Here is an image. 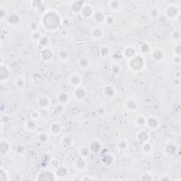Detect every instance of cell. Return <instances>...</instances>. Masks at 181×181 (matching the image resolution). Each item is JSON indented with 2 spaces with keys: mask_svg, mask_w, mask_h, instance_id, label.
Masks as SVG:
<instances>
[{
  "mask_svg": "<svg viewBox=\"0 0 181 181\" xmlns=\"http://www.w3.org/2000/svg\"><path fill=\"white\" fill-rule=\"evenodd\" d=\"M61 22L60 16L54 11L45 12L41 20L43 26L48 30H57L60 26Z\"/></svg>",
  "mask_w": 181,
  "mask_h": 181,
  "instance_id": "cell-1",
  "label": "cell"
},
{
  "mask_svg": "<svg viewBox=\"0 0 181 181\" xmlns=\"http://www.w3.org/2000/svg\"><path fill=\"white\" fill-rule=\"evenodd\" d=\"M128 65L131 70L138 72V71H141L144 68L145 60L142 56L136 55L133 58L129 59Z\"/></svg>",
  "mask_w": 181,
  "mask_h": 181,
  "instance_id": "cell-2",
  "label": "cell"
},
{
  "mask_svg": "<svg viewBox=\"0 0 181 181\" xmlns=\"http://www.w3.org/2000/svg\"><path fill=\"white\" fill-rule=\"evenodd\" d=\"M165 14L166 18H168V19H177L178 16L180 15V9L176 5H169L166 7L165 10Z\"/></svg>",
  "mask_w": 181,
  "mask_h": 181,
  "instance_id": "cell-3",
  "label": "cell"
},
{
  "mask_svg": "<svg viewBox=\"0 0 181 181\" xmlns=\"http://www.w3.org/2000/svg\"><path fill=\"white\" fill-rule=\"evenodd\" d=\"M36 179L40 181H52L56 180V176L50 170H45L39 173Z\"/></svg>",
  "mask_w": 181,
  "mask_h": 181,
  "instance_id": "cell-4",
  "label": "cell"
},
{
  "mask_svg": "<svg viewBox=\"0 0 181 181\" xmlns=\"http://www.w3.org/2000/svg\"><path fill=\"white\" fill-rule=\"evenodd\" d=\"M40 57L45 62H50L54 58V52L49 47L44 48L40 52Z\"/></svg>",
  "mask_w": 181,
  "mask_h": 181,
  "instance_id": "cell-5",
  "label": "cell"
},
{
  "mask_svg": "<svg viewBox=\"0 0 181 181\" xmlns=\"http://www.w3.org/2000/svg\"><path fill=\"white\" fill-rule=\"evenodd\" d=\"M177 152H178V147H177V146L175 143L170 141V142L167 143L164 146V153L166 156L172 157V156L176 155Z\"/></svg>",
  "mask_w": 181,
  "mask_h": 181,
  "instance_id": "cell-6",
  "label": "cell"
},
{
  "mask_svg": "<svg viewBox=\"0 0 181 181\" xmlns=\"http://www.w3.org/2000/svg\"><path fill=\"white\" fill-rule=\"evenodd\" d=\"M82 83V78L79 74L74 73L69 78V85L74 87H79Z\"/></svg>",
  "mask_w": 181,
  "mask_h": 181,
  "instance_id": "cell-7",
  "label": "cell"
},
{
  "mask_svg": "<svg viewBox=\"0 0 181 181\" xmlns=\"http://www.w3.org/2000/svg\"><path fill=\"white\" fill-rule=\"evenodd\" d=\"M50 105V100L46 96H40L37 99V106L40 109H48Z\"/></svg>",
  "mask_w": 181,
  "mask_h": 181,
  "instance_id": "cell-8",
  "label": "cell"
},
{
  "mask_svg": "<svg viewBox=\"0 0 181 181\" xmlns=\"http://www.w3.org/2000/svg\"><path fill=\"white\" fill-rule=\"evenodd\" d=\"M146 125L151 129H156L158 128L160 125V122L158 118L155 116H150L147 118Z\"/></svg>",
  "mask_w": 181,
  "mask_h": 181,
  "instance_id": "cell-9",
  "label": "cell"
},
{
  "mask_svg": "<svg viewBox=\"0 0 181 181\" xmlns=\"http://www.w3.org/2000/svg\"><path fill=\"white\" fill-rule=\"evenodd\" d=\"M122 55L123 57H125L127 59H130L137 55V50L134 47L129 45V46H127L124 49L122 52Z\"/></svg>",
  "mask_w": 181,
  "mask_h": 181,
  "instance_id": "cell-10",
  "label": "cell"
},
{
  "mask_svg": "<svg viewBox=\"0 0 181 181\" xmlns=\"http://www.w3.org/2000/svg\"><path fill=\"white\" fill-rule=\"evenodd\" d=\"M10 78V70L7 66L2 65L0 67V79L1 81H7Z\"/></svg>",
  "mask_w": 181,
  "mask_h": 181,
  "instance_id": "cell-11",
  "label": "cell"
},
{
  "mask_svg": "<svg viewBox=\"0 0 181 181\" xmlns=\"http://www.w3.org/2000/svg\"><path fill=\"white\" fill-rule=\"evenodd\" d=\"M149 140V134L148 132L145 130H141L138 132L137 135V141L140 144H143Z\"/></svg>",
  "mask_w": 181,
  "mask_h": 181,
  "instance_id": "cell-12",
  "label": "cell"
},
{
  "mask_svg": "<svg viewBox=\"0 0 181 181\" xmlns=\"http://www.w3.org/2000/svg\"><path fill=\"white\" fill-rule=\"evenodd\" d=\"M55 174L57 178H65L69 175V169L65 166L60 165L55 169Z\"/></svg>",
  "mask_w": 181,
  "mask_h": 181,
  "instance_id": "cell-13",
  "label": "cell"
},
{
  "mask_svg": "<svg viewBox=\"0 0 181 181\" xmlns=\"http://www.w3.org/2000/svg\"><path fill=\"white\" fill-rule=\"evenodd\" d=\"M73 96L77 100H83L86 98V90L84 89V88L81 87V86L77 87L75 90H74Z\"/></svg>",
  "mask_w": 181,
  "mask_h": 181,
  "instance_id": "cell-14",
  "label": "cell"
},
{
  "mask_svg": "<svg viewBox=\"0 0 181 181\" xmlns=\"http://www.w3.org/2000/svg\"><path fill=\"white\" fill-rule=\"evenodd\" d=\"M75 166L78 170L79 171H84L87 168V163H86V158L83 157H79L76 160L75 163Z\"/></svg>",
  "mask_w": 181,
  "mask_h": 181,
  "instance_id": "cell-15",
  "label": "cell"
},
{
  "mask_svg": "<svg viewBox=\"0 0 181 181\" xmlns=\"http://www.w3.org/2000/svg\"><path fill=\"white\" fill-rule=\"evenodd\" d=\"M80 13H81V16H83L84 18H88L94 15V11L93 7H92L91 6L89 5H86L85 4Z\"/></svg>",
  "mask_w": 181,
  "mask_h": 181,
  "instance_id": "cell-16",
  "label": "cell"
},
{
  "mask_svg": "<svg viewBox=\"0 0 181 181\" xmlns=\"http://www.w3.org/2000/svg\"><path fill=\"white\" fill-rule=\"evenodd\" d=\"M88 148H89L91 153H98L102 149V144L98 140H94L91 141L89 145H88Z\"/></svg>",
  "mask_w": 181,
  "mask_h": 181,
  "instance_id": "cell-17",
  "label": "cell"
},
{
  "mask_svg": "<svg viewBox=\"0 0 181 181\" xmlns=\"http://www.w3.org/2000/svg\"><path fill=\"white\" fill-rule=\"evenodd\" d=\"M103 95L105 97L110 98L114 97V96L116 95V89L112 86L107 85L105 86L103 89Z\"/></svg>",
  "mask_w": 181,
  "mask_h": 181,
  "instance_id": "cell-18",
  "label": "cell"
},
{
  "mask_svg": "<svg viewBox=\"0 0 181 181\" xmlns=\"http://www.w3.org/2000/svg\"><path fill=\"white\" fill-rule=\"evenodd\" d=\"M125 108L130 112H134L138 109V103L134 99H128L125 103Z\"/></svg>",
  "mask_w": 181,
  "mask_h": 181,
  "instance_id": "cell-19",
  "label": "cell"
},
{
  "mask_svg": "<svg viewBox=\"0 0 181 181\" xmlns=\"http://www.w3.org/2000/svg\"><path fill=\"white\" fill-rule=\"evenodd\" d=\"M84 5H85L84 2L75 1L71 3L70 8L73 12H75V13H80Z\"/></svg>",
  "mask_w": 181,
  "mask_h": 181,
  "instance_id": "cell-20",
  "label": "cell"
},
{
  "mask_svg": "<svg viewBox=\"0 0 181 181\" xmlns=\"http://www.w3.org/2000/svg\"><path fill=\"white\" fill-rule=\"evenodd\" d=\"M103 30L100 27H94L93 29L91 30V34L92 37L96 39V40H99L103 36Z\"/></svg>",
  "mask_w": 181,
  "mask_h": 181,
  "instance_id": "cell-21",
  "label": "cell"
},
{
  "mask_svg": "<svg viewBox=\"0 0 181 181\" xmlns=\"http://www.w3.org/2000/svg\"><path fill=\"white\" fill-rule=\"evenodd\" d=\"M11 144L8 141H2L0 144V152L2 156L7 155L10 151Z\"/></svg>",
  "mask_w": 181,
  "mask_h": 181,
  "instance_id": "cell-22",
  "label": "cell"
},
{
  "mask_svg": "<svg viewBox=\"0 0 181 181\" xmlns=\"http://www.w3.org/2000/svg\"><path fill=\"white\" fill-rule=\"evenodd\" d=\"M164 52L161 50L157 49L152 52V59L156 62H161L164 58Z\"/></svg>",
  "mask_w": 181,
  "mask_h": 181,
  "instance_id": "cell-23",
  "label": "cell"
},
{
  "mask_svg": "<svg viewBox=\"0 0 181 181\" xmlns=\"http://www.w3.org/2000/svg\"><path fill=\"white\" fill-rule=\"evenodd\" d=\"M58 57L61 61H67L70 57V52L67 49L62 48L59 50Z\"/></svg>",
  "mask_w": 181,
  "mask_h": 181,
  "instance_id": "cell-24",
  "label": "cell"
},
{
  "mask_svg": "<svg viewBox=\"0 0 181 181\" xmlns=\"http://www.w3.org/2000/svg\"><path fill=\"white\" fill-rule=\"evenodd\" d=\"M74 142L72 137L69 135H65L62 137L61 143L64 147L67 148L71 147Z\"/></svg>",
  "mask_w": 181,
  "mask_h": 181,
  "instance_id": "cell-25",
  "label": "cell"
},
{
  "mask_svg": "<svg viewBox=\"0 0 181 181\" xmlns=\"http://www.w3.org/2000/svg\"><path fill=\"white\" fill-rule=\"evenodd\" d=\"M7 21L11 25H17L21 21V17L16 14H10L7 17Z\"/></svg>",
  "mask_w": 181,
  "mask_h": 181,
  "instance_id": "cell-26",
  "label": "cell"
},
{
  "mask_svg": "<svg viewBox=\"0 0 181 181\" xmlns=\"http://www.w3.org/2000/svg\"><path fill=\"white\" fill-rule=\"evenodd\" d=\"M106 16H105V14L103 11H97L94 12V14L93 15V18H94V21L96 23H98V24H100V23L104 21Z\"/></svg>",
  "mask_w": 181,
  "mask_h": 181,
  "instance_id": "cell-27",
  "label": "cell"
},
{
  "mask_svg": "<svg viewBox=\"0 0 181 181\" xmlns=\"http://www.w3.org/2000/svg\"><path fill=\"white\" fill-rule=\"evenodd\" d=\"M69 100V95L65 91H62L57 95V101L59 103L65 105Z\"/></svg>",
  "mask_w": 181,
  "mask_h": 181,
  "instance_id": "cell-28",
  "label": "cell"
},
{
  "mask_svg": "<svg viewBox=\"0 0 181 181\" xmlns=\"http://www.w3.org/2000/svg\"><path fill=\"white\" fill-rule=\"evenodd\" d=\"M38 125H37V122L36 120H32L30 119L28 121H27L26 123V128L28 131L30 132H33V131H36L37 127H38Z\"/></svg>",
  "mask_w": 181,
  "mask_h": 181,
  "instance_id": "cell-29",
  "label": "cell"
},
{
  "mask_svg": "<svg viewBox=\"0 0 181 181\" xmlns=\"http://www.w3.org/2000/svg\"><path fill=\"white\" fill-rule=\"evenodd\" d=\"M139 50H140L141 54L143 55L149 54L150 51H151V46L148 43L143 42L139 45Z\"/></svg>",
  "mask_w": 181,
  "mask_h": 181,
  "instance_id": "cell-30",
  "label": "cell"
},
{
  "mask_svg": "<svg viewBox=\"0 0 181 181\" xmlns=\"http://www.w3.org/2000/svg\"><path fill=\"white\" fill-rule=\"evenodd\" d=\"M62 129V126L60 123L55 122H53L52 125H50V130L52 132V135H58V134L61 132Z\"/></svg>",
  "mask_w": 181,
  "mask_h": 181,
  "instance_id": "cell-31",
  "label": "cell"
},
{
  "mask_svg": "<svg viewBox=\"0 0 181 181\" xmlns=\"http://www.w3.org/2000/svg\"><path fill=\"white\" fill-rule=\"evenodd\" d=\"M160 14H161V11L158 7H154L149 10V16L153 19H156V18H159Z\"/></svg>",
  "mask_w": 181,
  "mask_h": 181,
  "instance_id": "cell-32",
  "label": "cell"
},
{
  "mask_svg": "<svg viewBox=\"0 0 181 181\" xmlns=\"http://www.w3.org/2000/svg\"><path fill=\"white\" fill-rule=\"evenodd\" d=\"M89 59H88L87 57H84L79 59L78 65H79V67L81 68V69H86V68H87L88 65H89Z\"/></svg>",
  "mask_w": 181,
  "mask_h": 181,
  "instance_id": "cell-33",
  "label": "cell"
},
{
  "mask_svg": "<svg viewBox=\"0 0 181 181\" xmlns=\"http://www.w3.org/2000/svg\"><path fill=\"white\" fill-rule=\"evenodd\" d=\"M154 151L153 146L150 144L149 141L142 144V151L146 154H150Z\"/></svg>",
  "mask_w": 181,
  "mask_h": 181,
  "instance_id": "cell-34",
  "label": "cell"
},
{
  "mask_svg": "<svg viewBox=\"0 0 181 181\" xmlns=\"http://www.w3.org/2000/svg\"><path fill=\"white\" fill-rule=\"evenodd\" d=\"M38 43L43 48H47V47H48L49 43H50V39H49L47 36H43Z\"/></svg>",
  "mask_w": 181,
  "mask_h": 181,
  "instance_id": "cell-35",
  "label": "cell"
},
{
  "mask_svg": "<svg viewBox=\"0 0 181 181\" xmlns=\"http://www.w3.org/2000/svg\"><path fill=\"white\" fill-rule=\"evenodd\" d=\"M91 153V152L88 147H81V149H79L80 156H81V157H83L84 158H87L88 156L90 155Z\"/></svg>",
  "mask_w": 181,
  "mask_h": 181,
  "instance_id": "cell-36",
  "label": "cell"
},
{
  "mask_svg": "<svg viewBox=\"0 0 181 181\" xmlns=\"http://www.w3.org/2000/svg\"><path fill=\"white\" fill-rule=\"evenodd\" d=\"M9 180V176L7 170L3 168H0V181Z\"/></svg>",
  "mask_w": 181,
  "mask_h": 181,
  "instance_id": "cell-37",
  "label": "cell"
},
{
  "mask_svg": "<svg viewBox=\"0 0 181 181\" xmlns=\"http://www.w3.org/2000/svg\"><path fill=\"white\" fill-rule=\"evenodd\" d=\"M146 121H147V118L143 116H139L136 118L135 123L137 124V126L143 127L146 125Z\"/></svg>",
  "mask_w": 181,
  "mask_h": 181,
  "instance_id": "cell-38",
  "label": "cell"
},
{
  "mask_svg": "<svg viewBox=\"0 0 181 181\" xmlns=\"http://www.w3.org/2000/svg\"><path fill=\"white\" fill-rule=\"evenodd\" d=\"M15 84L18 89H22L26 85V81L24 80V78L22 77H18L16 79L15 81Z\"/></svg>",
  "mask_w": 181,
  "mask_h": 181,
  "instance_id": "cell-39",
  "label": "cell"
},
{
  "mask_svg": "<svg viewBox=\"0 0 181 181\" xmlns=\"http://www.w3.org/2000/svg\"><path fill=\"white\" fill-rule=\"evenodd\" d=\"M38 139L41 143H46V142H48L49 140V136L48 134L44 132H43V133L38 134Z\"/></svg>",
  "mask_w": 181,
  "mask_h": 181,
  "instance_id": "cell-40",
  "label": "cell"
},
{
  "mask_svg": "<svg viewBox=\"0 0 181 181\" xmlns=\"http://www.w3.org/2000/svg\"><path fill=\"white\" fill-rule=\"evenodd\" d=\"M99 52H100V55H101V56L106 57L107 56H108V55L110 54V48H109L108 46L104 45V46H102L101 48H100Z\"/></svg>",
  "mask_w": 181,
  "mask_h": 181,
  "instance_id": "cell-41",
  "label": "cell"
},
{
  "mask_svg": "<svg viewBox=\"0 0 181 181\" xmlns=\"http://www.w3.org/2000/svg\"><path fill=\"white\" fill-rule=\"evenodd\" d=\"M42 36H43L42 33H41L40 31H39V30H36V31L32 32L31 36H30L32 40L35 41V42H38L39 40H40Z\"/></svg>",
  "mask_w": 181,
  "mask_h": 181,
  "instance_id": "cell-42",
  "label": "cell"
},
{
  "mask_svg": "<svg viewBox=\"0 0 181 181\" xmlns=\"http://www.w3.org/2000/svg\"><path fill=\"white\" fill-rule=\"evenodd\" d=\"M109 7L113 11H118V10L120 9V3L118 1H111L110 2V5H109Z\"/></svg>",
  "mask_w": 181,
  "mask_h": 181,
  "instance_id": "cell-43",
  "label": "cell"
},
{
  "mask_svg": "<svg viewBox=\"0 0 181 181\" xmlns=\"http://www.w3.org/2000/svg\"><path fill=\"white\" fill-rule=\"evenodd\" d=\"M173 53H174V56H177V57H180V54H181V45L180 43V41L178 42L177 44L175 45L174 48H173Z\"/></svg>",
  "mask_w": 181,
  "mask_h": 181,
  "instance_id": "cell-44",
  "label": "cell"
},
{
  "mask_svg": "<svg viewBox=\"0 0 181 181\" xmlns=\"http://www.w3.org/2000/svg\"><path fill=\"white\" fill-rule=\"evenodd\" d=\"M111 58L116 62H119L122 60L123 58L122 53H120L119 52H115L114 53H113L112 55H111Z\"/></svg>",
  "mask_w": 181,
  "mask_h": 181,
  "instance_id": "cell-45",
  "label": "cell"
},
{
  "mask_svg": "<svg viewBox=\"0 0 181 181\" xmlns=\"http://www.w3.org/2000/svg\"><path fill=\"white\" fill-rule=\"evenodd\" d=\"M104 22L107 26H113L115 24V22H116V20H115V18L112 16H107L105 18Z\"/></svg>",
  "mask_w": 181,
  "mask_h": 181,
  "instance_id": "cell-46",
  "label": "cell"
},
{
  "mask_svg": "<svg viewBox=\"0 0 181 181\" xmlns=\"http://www.w3.org/2000/svg\"><path fill=\"white\" fill-rule=\"evenodd\" d=\"M171 37L173 40L179 42L180 39V31L179 29H176L172 32Z\"/></svg>",
  "mask_w": 181,
  "mask_h": 181,
  "instance_id": "cell-47",
  "label": "cell"
},
{
  "mask_svg": "<svg viewBox=\"0 0 181 181\" xmlns=\"http://www.w3.org/2000/svg\"><path fill=\"white\" fill-rule=\"evenodd\" d=\"M140 180H143V181L153 180H154V177H153V176H151V174H149V173H145L141 175Z\"/></svg>",
  "mask_w": 181,
  "mask_h": 181,
  "instance_id": "cell-48",
  "label": "cell"
},
{
  "mask_svg": "<svg viewBox=\"0 0 181 181\" xmlns=\"http://www.w3.org/2000/svg\"><path fill=\"white\" fill-rule=\"evenodd\" d=\"M28 27H29L30 30H31L32 32L36 31V30H38V24L36 21H30L29 24H28Z\"/></svg>",
  "mask_w": 181,
  "mask_h": 181,
  "instance_id": "cell-49",
  "label": "cell"
},
{
  "mask_svg": "<svg viewBox=\"0 0 181 181\" xmlns=\"http://www.w3.org/2000/svg\"><path fill=\"white\" fill-rule=\"evenodd\" d=\"M50 166L54 168V169H56L60 166V163H59V161L57 158H53L50 159Z\"/></svg>",
  "mask_w": 181,
  "mask_h": 181,
  "instance_id": "cell-50",
  "label": "cell"
},
{
  "mask_svg": "<svg viewBox=\"0 0 181 181\" xmlns=\"http://www.w3.org/2000/svg\"><path fill=\"white\" fill-rule=\"evenodd\" d=\"M127 147H128V144L125 140L120 141V142L118 144V148L120 150H125L127 148Z\"/></svg>",
  "mask_w": 181,
  "mask_h": 181,
  "instance_id": "cell-51",
  "label": "cell"
},
{
  "mask_svg": "<svg viewBox=\"0 0 181 181\" xmlns=\"http://www.w3.org/2000/svg\"><path fill=\"white\" fill-rule=\"evenodd\" d=\"M64 110V105L59 103L56 105L55 107V113H57V114H61L63 112Z\"/></svg>",
  "mask_w": 181,
  "mask_h": 181,
  "instance_id": "cell-52",
  "label": "cell"
},
{
  "mask_svg": "<svg viewBox=\"0 0 181 181\" xmlns=\"http://www.w3.org/2000/svg\"><path fill=\"white\" fill-rule=\"evenodd\" d=\"M111 71H112V73L114 74V75H118V74L120 72V67L118 65H113V67H111Z\"/></svg>",
  "mask_w": 181,
  "mask_h": 181,
  "instance_id": "cell-53",
  "label": "cell"
},
{
  "mask_svg": "<svg viewBox=\"0 0 181 181\" xmlns=\"http://www.w3.org/2000/svg\"><path fill=\"white\" fill-rule=\"evenodd\" d=\"M42 2L41 1H32L31 6L34 9H40L41 7H43Z\"/></svg>",
  "mask_w": 181,
  "mask_h": 181,
  "instance_id": "cell-54",
  "label": "cell"
},
{
  "mask_svg": "<svg viewBox=\"0 0 181 181\" xmlns=\"http://www.w3.org/2000/svg\"><path fill=\"white\" fill-rule=\"evenodd\" d=\"M40 117H43L44 118H47L49 116V112L48 109H40Z\"/></svg>",
  "mask_w": 181,
  "mask_h": 181,
  "instance_id": "cell-55",
  "label": "cell"
},
{
  "mask_svg": "<svg viewBox=\"0 0 181 181\" xmlns=\"http://www.w3.org/2000/svg\"><path fill=\"white\" fill-rule=\"evenodd\" d=\"M30 117H31L32 120H37L40 117V112H39V111H33V112L31 113V116H30Z\"/></svg>",
  "mask_w": 181,
  "mask_h": 181,
  "instance_id": "cell-56",
  "label": "cell"
},
{
  "mask_svg": "<svg viewBox=\"0 0 181 181\" xmlns=\"http://www.w3.org/2000/svg\"><path fill=\"white\" fill-rule=\"evenodd\" d=\"M9 120H10V118H9V117L7 116V115H5V116H3L2 118V122H9Z\"/></svg>",
  "mask_w": 181,
  "mask_h": 181,
  "instance_id": "cell-57",
  "label": "cell"
},
{
  "mask_svg": "<svg viewBox=\"0 0 181 181\" xmlns=\"http://www.w3.org/2000/svg\"><path fill=\"white\" fill-rule=\"evenodd\" d=\"M36 132H38V134H40V133H43V132H45V129H44V128H43V126H38V127H37V129H36Z\"/></svg>",
  "mask_w": 181,
  "mask_h": 181,
  "instance_id": "cell-58",
  "label": "cell"
},
{
  "mask_svg": "<svg viewBox=\"0 0 181 181\" xmlns=\"http://www.w3.org/2000/svg\"><path fill=\"white\" fill-rule=\"evenodd\" d=\"M6 16V12L5 10H4L2 8L0 9V16H1V18H4Z\"/></svg>",
  "mask_w": 181,
  "mask_h": 181,
  "instance_id": "cell-59",
  "label": "cell"
},
{
  "mask_svg": "<svg viewBox=\"0 0 181 181\" xmlns=\"http://www.w3.org/2000/svg\"><path fill=\"white\" fill-rule=\"evenodd\" d=\"M173 62L176 64H179L180 62V57L174 56L173 57Z\"/></svg>",
  "mask_w": 181,
  "mask_h": 181,
  "instance_id": "cell-60",
  "label": "cell"
},
{
  "mask_svg": "<svg viewBox=\"0 0 181 181\" xmlns=\"http://www.w3.org/2000/svg\"><path fill=\"white\" fill-rule=\"evenodd\" d=\"M170 176H163L162 177V178L160 179V180H170Z\"/></svg>",
  "mask_w": 181,
  "mask_h": 181,
  "instance_id": "cell-61",
  "label": "cell"
},
{
  "mask_svg": "<svg viewBox=\"0 0 181 181\" xmlns=\"http://www.w3.org/2000/svg\"><path fill=\"white\" fill-rule=\"evenodd\" d=\"M81 180H92V178H91V177H84V178H81Z\"/></svg>",
  "mask_w": 181,
  "mask_h": 181,
  "instance_id": "cell-62",
  "label": "cell"
}]
</instances>
